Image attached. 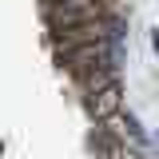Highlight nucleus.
<instances>
[{
    "mask_svg": "<svg viewBox=\"0 0 159 159\" xmlns=\"http://www.w3.org/2000/svg\"><path fill=\"white\" fill-rule=\"evenodd\" d=\"M107 16V0H44V24L48 36L76 28V24H92V20Z\"/></svg>",
    "mask_w": 159,
    "mask_h": 159,
    "instance_id": "nucleus-1",
    "label": "nucleus"
},
{
    "mask_svg": "<svg viewBox=\"0 0 159 159\" xmlns=\"http://www.w3.org/2000/svg\"><path fill=\"white\" fill-rule=\"evenodd\" d=\"M96 40H111L119 44L123 40V20L119 16H103V20H92V24H76V28H64V32H52L48 44L52 52H68V48H80V44H96Z\"/></svg>",
    "mask_w": 159,
    "mask_h": 159,
    "instance_id": "nucleus-2",
    "label": "nucleus"
},
{
    "mask_svg": "<svg viewBox=\"0 0 159 159\" xmlns=\"http://www.w3.org/2000/svg\"><path fill=\"white\" fill-rule=\"evenodd\" d=\"M60 64L72 72V76H84V72H92V68H107V64H116V44L111 40H96V44H80V48H68V52H60Z\"/></svg>",
    "mask_w": 159,
    "mask_h": 159,
    "instance_id": "nucleus-3",
    "label": "nucleus"
},
{
    "mask_svg": "<svg viewBox=\"0 0 159 159\" xmlns=\"http://www.w3.org/2000/svg\"><path fill=\"white\" fill-rule=\"evenodd\" d=\"M84 107H88V116L96 119V123L116 119L119 111H123V84L107 88V92H99V96H88V99H84Z\"/></svg>",
    "mask_w": 159,
    "mask_h": 159,
    "instance_id": "nucleus-4",
    "label": "nucleus"
},
{
    "mask_svg": "<svg viewBox=\"0 0 159 159\" xmlns=\"http://www.w3.org/2000/svg\"><path fill=\"white\" fill-rule=\"evenodd\" d=\"M119 84V64H107V68H92V72H84V76H76V88L80 96H99V92H107V88H116Z\"/></svg>",
    "mask_w": 159,
    "mask_h": 159,
    "instance_id": "nucleus-5",
    "label": "nucleus"
},
{
    "mask_svg": "<svg viewBox=\"0 0 159 159\" xmlns=\"http://www.w3.org/2000/svg\"><path fill=\"white\" fill-rule=\"evenodd\" d=\"M99 155L103 159H143L139 147L127 143V139H99Z\"/></svg>",
    "mask_w": 159,
    "mask_h": 159,
    "instance_id": "nucleus-6",
    "label": "nucleus"
},
{
    "mask_svg": "<svg viewBox=\"0 0 159 159\" xmlns=\"http://www.w3.org/2000/svg\"><path fill=\"white\" fill-rule=\"evenodd\" d=\"M151 48H155V52H159V28H155V32H151Z\"/></svg>",
    "mask_w": 159,
    "mask_h": 159,
    "instance_id": "nucleus-7",
    "label": "nucleus"
}]
</instances>
